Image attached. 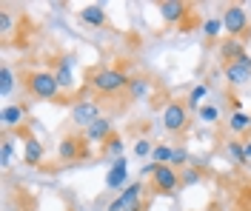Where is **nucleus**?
<instances>
[{"mask_svg": "<svg viewBox=\"0 0 251 211\" xmlns=\"http://www.w3.org/2000/svg\"><path fill=\"white\" fill-rule=\"evenodd\" d=\"M57 151H60L63 160H83V157H89V140H83V137H63Z\"/></svg>", "mask_w": 251, "mask_h": 211, "instance_id": "obj_6", "label": "nucleus"}, {"mask_svg": "<svg viewBox=\"0 0 251 211\" xmlns=\"http://www.w3.org/2000/svg\"><path fill=\"white\" fill-rule=\"evenodd\" d=\"M75 63V60H72V57H69V60H63L60 63V69H57V71H54V77H57V86H60V89H72V69H69V66Z\"/></svg>", "mask_w": 251, "mask_h": 211, "instance_id": "obj_17", "label": "nucleus"}, {"mask_svg": "<svg viewBox=\"0 0 251 211\" xmlns=\"http://www.w3.org/2000/svg\"><path fill=\"white\" fill-rule=\"evenodd\" d=\"M109 137H111V120H106V117H100L94 126L86 129V140L89 143H106Z\"/></svg>", "mask_w": 251, "mask_h": 211, "instance_id": "obj_9", "label": "nucleus"}, {"mask_svg": "<svg viewBox=\"0 0 251 211\" xmlns=\"http://www.w3.org/2000/svg\"><path fill=\"white\" fill-rule=\"evenodd\" d=\"M143 171H149V174H151L154 188H157V191H163V194L174 191V188H177V183H180V177H177V171H174L172 165H160V163H154V165H149V168H143Z\"/></svg>", "mask_w": 251, "mask_h": 211, "instance_id": "obj_3", "label": "nucleus"}, {"mask_svg": "<svg viewBox=\"0 0 251 211\" xmlns=\"http://www.w3.org/2000/svg\"><path fill=\"white\" fill-rule=\"evenodd\" d=\"M246 157L251 160V143H246Z\"/></svg>", "mask_w": 251, "mask_h": 211, "instance_id": "obj_33", "label": "nucleus"}, {"mask_svg": "<svg viewBox=\"0 0 251 211\" xmlns=\"http://www.w3.org/2000/svg\"><path fill=\"white\" fill-rule=\"evenodd\" d=\"M0 29H3V34L12 29V17L6 15V12H0Z\"/></svg>", "mask_w": 251, "mask_h": 211, "instance_id": "obj_31", "label": "nucleus"}, {"mask_svg": "<svg viewBox=\"0 0 251 211\" xmlns=\"http://www.w3.org/2000/svg\"><path fill=\"white\" fill-rule=\"evenodd\" d=\"M157 12L163 15L166 23H177L180 17L186 15V3H180V0H163V3L157 6Z\"/></svg>", "mask_w": 251, "mask_h": 211, "instance_id": "obj_10", "label": "nucleus"}, {"mask_svg": "<svg viewBox=\"0 0 251 211\" xmlns=\"http://www.w3.org/2000/svg\"><path fill=\"white\" fill-rule=\"evenodd\" d=\"M154 163H160V165H169L172 163V154H174V148L172 146H154Z\"/></svg>", "mask_w": 251, "mask_h": 211, "instance_id": "obj_19", "label": "nucleus"}, {"mask_svg": "<svg viewBox=\"0 0 251 211\" xmlns=\"http://www.w3.org/2000/svg\"><path fill=\"white\" fill-rule=\"evenodd\" d=\"M163 126L169 131H180L186 126V106H180V103H169L166 106V112H163Z\"/></svg>", "mask_w": 251, "mask_h": 211, "instance_id": "obj_8", "label": "nucleus"}, {"mask_svg": "<svg viewBox=\"0 0 251 211\" xmlns=\"http://www.w3.org/2000/svg\"><path fill=\"white\" fill-rule=\"evenodd\" d=\"M186 160H188V151H186V148H174V154H172V163H174V165H183Z\"/></svg>", "mask_w": 251, "mask_h": 211, "instance_id": "obj_27", "label": "nucleus"}, {"mask_svg": "<svg viewBox=\"0 0 251 211\" xmlns=\"http://www.w3.org/2000/svg\"><path fill=\"white\" fill-rule=\"evenodd\" d=\"M220 54H223V57H228V63H237V60L246 54V49H243V43H237V40H226V43H223V49H220Z\"/></svg>", "mask_w": 251, "mask_h": 211, "instance_id": "obj_15", "label": "nucleus"}, {"mask_svg": "<svg viewBox=\"0 0 251 211\" xmlns=\"http://www.w3.org/2000/svg\"><path fill=\"white\" fill-rule=\"evenodd\" d=\"M128 89H131V94H134V97H143V94H146V83H143V80H131V83H128Z\"/></svg>", "mask_w": 251, "mask_h": 211, "instance_id": "obj_26", "label": "nucleus"}, {"mask_svg": "<svg viewBox=\"0 0 251 211\" xmlns=\"http://www.w3.org/2000/svg\"><path fill=\"white\" fill-rule=\"evenodd\" d=\"M12 89H15V74H12L9 66H3V69H0V97H9Z\"/></svg>", "mask_w": 251, "mask_h": 211, "instance_id": "obj_18", "label": "nucleus"}, {"mask_svg": "<svg viewBox=\"0 0 251 211\" xmlns=\"http://www.w3.org/2000/svg\"><path fill=\"white\" fill-rule=\"evenodd\" d=\"M23 157H26L29 165H37V163L43 160V148H40V143H37L34 137H26V154H23Z\"/></svg>", "mask_w": 251, "mask_h": 211, "instance_id": "obj_16", "label": "nucleus"}, {"mask_svg": "<svg viewBox=\"0 0 251 211\" xmlns=\"http://www.w3.org/2000/svg\"><path fill=\"white\" fill-rule=\"evenodd\" d=\"M223 20V29L228 34H246L249 32V12L243 6H226V15L220 17Z\"/></svg>", "mask_w": 251, "mask_h": 211, "instance_id": "obj_4", "label": "nucleus"}, {"mask_svg": "<svg viewBox=\"0 0 251 211\" xmlns=\"http://www.w3.org/2000/svg\"><path fill=\"white\" fill-rule=\"evenodd\" d=\"M23 117H26V109H23L20 103H15V106H6V109L0 112V123H3V126H17Z\"/></svg>", "mask_w": 251, "mask_h": 211, "instance_id": "obj_12", "label": "nucleus"}, {"mask_svg": "<svg viewBox=\"0 0 251 211\" xmlns=\"http://www.w3.org/2000/svg\"><path fill=\"white\" fill-rule=\"evenodd\" d=\"M200 117L211 123V120H217V109H214V106H203V109H200Z\"/></svg>", "mask_w": 251, "mask_h": 211, "instance_id": "obj_28", "label": "nucleus"}, {"mask_svg": "<svg viewBox=\"0 0 251 211\" xmlns=\"http://www.w3.org/2000/svg\"><path fill=\"white\" fill-rule=\"evenodd\" d=\"M9 160H12V143L6 140V143H3V151H0V163L9 165Z\"/></svg>", "mask_w": 251, "mask_h": 211, "instance_id": "obj_30", "label": "nucleus"}, {"mask_svg": "<svg viewBox=\"0 0 251 211\" xmlns=\"http://www.w3.org/2000/svg\"><path fill=\"white\" fill-rule=\"evenodd\" d=\"M226 148H228V154H231L237 163H249V157H246V146H243V143L231 140V143H226Z\"/></svg>", "mask_w": 251, "mask_h": 211, "instance_id": "obj_20", "label": "nucleus"}, {"mask_svg": "<svg viewBox=\"0 0 251 211\" xmlns=\"http://www.w3.org/2000/svg\"><path fill=\"white\" fill-rule=\"evenodd\" d=\"M220 29H223V20H205V26H203V32L208 34V37H214Z\"/></svg>", "mask_w": 251, "mask_h": 211, "instance_id": "obj_25", "label": "nucleus"}, {"mask_svg": "<svg viewBox=\"0 0 251 211\" xmlns=\"http://www.w3.org/2000/svg\"><path fill=\"white\" fill-rule=\"evenodd\" d=\"M205 94H208V86H194V89H191V94H188V103L186 106H191V109H194V106H200V100H205Z\"/></svg>", "mask_w": 251, "mask_h": 211, "instance_id": "obj_21", "label": "nucleus"}, {"mask_svg": "<svg viewBox=\"0 0 251 211\" xmlns=\"http://www.w3.org/2000/svg\"><path fill=\"white\" fill-rule=\"evenodd\" d=\"M80 20L89 23V26H103L106 23V12H103V6H86L80 12Z\"/></svg>", "mask_w": 251, "mask_h": 211, "instance_id": "obj_14", "label": "nucleus"}, {"mask_svg": "<svg viewBox=\"0 0 251 211\" xmlns=\"http://www.w3.org/2000/svg\"><path fill=\"white\" fill-rule=\"evenodd\" d=\"M197 180H200V171H197V168H186L183 183H186V186H191V183H197Z\"/></svg>", "mask_w": 251, "mask_h": 211, "instance_id": "obj_29", "label": "nucleus"}, {"mask_svg": "<svg viewBox=\"0 0 251 211\" xmlns=\"http://www.w3.org/2000/svg\"><path fill=\"white\" fill-rule=\"evenodd\" d=\"M106 148H109V151H114V154L120 157V154H123V140H120L117 134H111L109 140H106Z\"/></svg>", "mask_w": 251, "mask_h": 211, "instance_id": "obj_23", "label": "nucleus"}, {"mask_svg": "<svg viewBox=\"0 0 251 211\" xmlns=\"http://www.w3.org/2000/svg\"><path fill=\"white\" fill-rule=\"evenodd\" d=\"M237 63L243 66V69H249V71H251V57H249V54H243V57H240Z\"/></svg>", "mask_w": 251, "mask_h": 211, "instance_id": "obj_32", "label": "nucleus"}, {"mask_svg": "<svg viewBox=\"0 0 251 211\" xmlns=\"http://www.w3.org/2000/svg\"><path fill=\"white\" fill-rule=\"evenodd\" d=\"M29 92L34 94V97L40 100H54L57 97V77L54 74H49V71H34V74H29Z\"/></svg>", "mask_w": 251, "mask_h": 211, "instance_id": "obj_2", "label": "nucleus"}, {"mask_svg": "<svg viewBox=\"0 0 251 211\" xmlns=\"http://www.w3.org/2000/svg\"><path fill=\"white\" fill-rule=\"evenodd\" d=\"M249 126H251V114L237 112L234 117H231V131H246Z\"/></svg>", "mask_w": 251, "mask_h": 211, "instance_id": "obj_22", "label": "nucleus"}, {"mask_svg": "<svg viewBox=\"0 0 251 211\" xmlns=\"http://www.w3.org/2000/svg\"><path fill=\"white\" fill-rule=\"evenodd\" d=\"M128 77H126L123 71H117V69H100V71H94L92 74V89H97L100 94H114V92H120L128 86Z\"/></svg>", "mask_w": 251, "mask_h": 211, "instance_id": "obj_1", "label": "nucleus"}, {"mask_svg": "<svg viewBox=\"0 0 251 211\" xmlns=\"http://www.w3.org/2000/svg\"><path fill=\"white\" fill-rule=\"evenodd\" d=\"M140 191L143 186L140 183H131L126 186V191L114 203H109V211H140Z\"/></svg>", "mask_w": 251, "mask_h": 211, "instance_id": "obj_5", "label": "nucleus"}, {"mask_svg": "<svg viewBox=\"0 0 251 211\" xmlns=\"http://www.w3.org/2000/svg\"><path fill=\"white\" fill-rule=\"evenodd\" d=\"M72 120H75L77 126H86V129H89V126H94V123L100 120V109H97L94 103H89V100H86V103H77V106L72 109Z\"/></svg>", "mask_w": 251, "mask_h": 211, "instance_id": "obj_7", "label": "nucleus"}, {"mask_svg": "<svg viewBox=\"0 0 251 211\" xmlns=\"http://www.w3.org/2000/svg\"><path fill=\"white\" fill-rule=\"evenodd\" d=\"M226 77H228L231 86H243V83H249L251 71H249V69H243L240 63H228V66H226Z\"/></svg>", "mask_w": 251, "mask_h": 211, "instance_id": "obj_13", "label": "nucleus"}, {"mask_svg": "<svg viewBox=\"0 0 251 211\" xmlns=\"http://www.w3.org/2000/svg\"><path fill=\"white\" fill-rule=\"evenodd\" d=\"M151 151H154V146H151L149 140H137V143H134V154H137V157H146V154H151Z\"/></svg>", "mask_w": 251, "mask_h": 211, "instance_id": "obj_24", "label": "nucleus"}, {"mask_svg": "<svg viewBox=\"0 0 251 211\" xmlns=\"http://www.w3.org/2000/svg\"><path fill=\"white\" fill-rule=\"evenodd\" d=\"M126 177H128V171H126V160L123 157H117L114 165H111V171H109V177H106V183H109L111 188H120V186L126 183Z\"/></svg>", "mask_w": 251, "mask_h": 211, "instance_id": "obj_11", "label": "nucleus"}]
</instances>
